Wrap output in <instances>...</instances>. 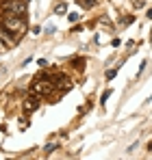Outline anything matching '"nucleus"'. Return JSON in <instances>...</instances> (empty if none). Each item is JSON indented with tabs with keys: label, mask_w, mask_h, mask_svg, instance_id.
<instances>
[{
	"label": "nucleus",
	"mask_w": 152,
	"mask_h": 160,
	"mask_svg": "<svg viewBox=\"0 0 152 160\" xmlns=\"http://www.w3.org/2000/svg\"><path fill=\"white\" fill-rule=\"evenodd\" d=\"M78 4L83 9H91V7H96V0H78Z\"/></svg>",
	"instance_id": "423d86ee"
},
{
	"label": "nucleus",
	"mask_w": 152,
	"mask_h": 160,
	"mask_svg": "<svg viewBox=\"0 0 152 160\" xmlns=\"http://www.w3.org/2000/svg\"><path fill=\"white\" fill-rule=\"evenodd\" d=\"M30 91L35 93V95H39V98H48V95H52L57 89H54V80H52V76H48V74H41L39 78L33 80V84H30Z\"/></svg>",
	"instance_id": "f03ea898"
},
{
	"label": "nucleus",
	"mask_w": 152,
	"mask_h": 160,
	"mask_svg": "<svg viewBox=\"0 0 152 160\" xmlns=\"http://www.w3.org/2000/svg\"><path fill=\"white\" fill-rule=\"evenodd\" d=\"M109 95H111V91L106 89V91L102 93V98H100V104H106V100H109Z\"/></svg>",
	"instance_id": "6e6552de"
},
{
	"label": "nucleus",
	"mask_w": 152,
	"mask_h": 160,
	"mask_svg": "<svg viewBox=\"0 0 152 160\" xmlns=\"http://www.w3.org/2000/svg\"><path fill=\"white\" fill-rule=\"evenodd\" d=\"M78 18H80V13H70V15H68V20H70V22H76Z\"/></svg>",
	"instance_id": "f8f14e48"
},
{
	"label": "nucleus",
	"mask_w": 152,
	"mask_h": 160,
	"mask_svg": "<svg viewBox=\"0 0 152 160\" xmlns=\"http://www.w3.org/2000/svg\"><path fill=\"white\" fill-rule=\"evenodd\" d=\"M2 50H4V43H2V41H0V52H2Z\"/></svg>",
	"instance_id": "dca6fc26"
},
{
	"label": "nucleus",
	"mask_w": 152,
	"mask_h": 160,
	"mask_svg": "<svg viewBox=\"0 0 152 160\" xmlns=\"http://www.w3.org/2000/svg\"><path fill=\"white\" fill-rule=\"evenodd\" d=\"M65 11H68V7H65V2H61V4H57V7H54V13H57V15H63Z\"/></svg>",
	"instance_id": "0eeeda50"
},
{
	"label": "nucleus",
	"mask_w": 152,
	"mask_h": 160,
	"mask_svg": "<svg viewBox=\"0 0 152 160\" xmlns=\"http://www.w3.org/2000/svg\"><path fill=\"white\" fill-rule=\"evenodd\" d=\"M22 108H24V112H35L37 108H39V95H26L24 102H22Z\"/></svg>",
	"instance_id": "20e7f679"
},
{
	"label": "nucleus",
	"mask_w": 152,
	"mask_h": 160,
	"mask_svg": "<svg viewBox=\"0 0 152 160\" xmlns=\"http://www.w3.org/2000/svg\"><path fill=\"white\" fill-rule=\"evenodd\" d=\"M150 41H152V35H150Z\"/></svg>",
	"instance_id": "f3484780"
},
{
	"label": "nucleus",
	"mask_w": 152,
	"mask_h": 160,
	"mask_svg": "<svg viewBox=\"0 0 152 160\" xmlns=\"http://www.w3.org/2000/svg\"><path fill=\"white\" fill-rule=\"evenodd\" d=\"M122 22H124V24H133V22H135V18H133V15H128V18H122Z\"/></svg>",
	"instance_id": "ddd939ff"
},
{
	"label": "nucleus",
	"mask_w": 152,
	"mask_h": 160,
	"mask_svg": "<svg viewBox=\"0 0 152 160\" xmlns=\"http://www.w3.org/2000/svg\"><path fill=\"white\" fill-rule=\"evenodd\" d=\"M0 26L7 28L11 35H15L18 39L24 37L28 26H26V20L24 18H18V15H9V13H0Z\"/></svg>",
	"instance_id": "f257e3e1"
},
{
	"label": "nucleus",
	"mask_w": 152,
	"mask_h": 160,
	"mask_svg": "<svg viewBox=\"0 0 152 160\" xmlns=\"http://www.w3.org/2000/svg\"><path fill=\"white\" fill-rule=\"evenodd\" d=\"M26 2H28V0H26Z\"/></svg>",
	"instance_id": "a211bd4d"
},
{
	"label": "nucleus",
	"mask_w": 152,
	"mask_h": 160,
	"mask_svg": "<svg viewBox=\"0 0 152 160\" xmlns=\"http://www.w3.org/2000/svg\"><path fill=\"white\" fill-rule=\"evenodd\" d=\"M54 32H57V28L52 26V24H48V26H46V35H54Z\"/></svg>",
	"instance_id": "9b49d317"
},
{
	"label": "nucleus",
	"mask_w": 152,
	"mask_h": 160,
	"mask_svg": "<svg viewBox=\"0 0 152 160\" xmlns=\"http://www.w3.org/2000/svg\"><path fill=\"white\" fill-rule=\"evenodd\" d=\"M0 41H2V43L7 46V50H9V48H13V46H15V43H18L20 39H18L15 35H11V32H9L7 28L0 26Z\"/></svg>",
	"instance_id": "39448f33"
},
{
	"label": "nucleus",
	"mask_w": 152,
	"mask_h": 160,
	"mask_svg": "<svg viewBox=\"0 0 152 160\" xmlns=\"http://www.w3.org/2000/svg\"><path fill=\"white\" fill-rule=\"evenodd\" d=\"M37 65H39V67L44 69V67H48V61H44V58H39V61H37Z\"/></svg>",
	"instance_id": "4468645a"
},
{
	"label": "nucleus",
	"mask_w": 152,
	"mask_h": 160,
	"mask_svg": "<svg viewBox=\"0 0 152 160\" xmlns=\"http://www.w3.org/2000/svg\"><path fill=\"white\" fill-rule=\"evenodd\" d=\"M115 74H117V67H115V69H109V72H106V80L115 78Z\"/></svg>",
	"instance_id": "1a4fd4ad"
},
{
	"label": "nucleus",
	"mask_w": 152,
	"mask_h": 160,
	"mask_svg": "<svg viewBox=\"0 0 152 160\" xmlns=\"http://www.w3.org/2000/svg\"><path fill=\"white\" fill-rule=\"evenodd\" d=\"M57 147H59V143H50V145L46 147V154H50V152H54Z\"/></svg>",
	"instance_id": "9d476101"
},
{
	"label": "nucleus",
	"mask_w": 152,
	"mask_h": 160,
	"mask_svg": "<svg viewBox=\"0 0 152 160\" xmlns=\"http://www.w3.org/2000/svg\"><path fill=\"white\" fill-rule=\"evenodd\" d=\"M146 15H148V18L152 20V9H148V13H146Z\"/></svg>",
	"instance_id": "2eb2a0df"
},
{
	"label": "nucleus",
	"mask_w": 152,
	"mask_h": 160,
	"mask_svg": "<svg viewBox=\"0 0 152 160\" xmlns=\"http://www.w3.org/2000/svg\"><path fill=\"white\" fill-rule=\"evenodd\" d=\"M26 9H28V2H26V0H2V2H0V11H2V13H9V15L24 18Z\"/></svg>",
	"instance_id": "7ed1b4c3"
}]
</instances>
